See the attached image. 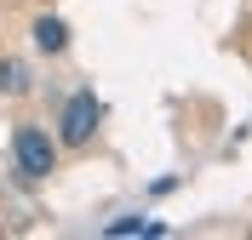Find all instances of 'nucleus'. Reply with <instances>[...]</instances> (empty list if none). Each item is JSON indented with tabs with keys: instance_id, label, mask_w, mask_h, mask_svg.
I'll return each instance as SVG.
<instances>
[{
	"instance_id": "1",
	"label": "nucleus",
	"mask_w": 252,
	"mask_h": 240,
	"mask_svg": "<svg viewBox=\"0 0 252 240\" xmlns=\"http://www.w3.org/2000/svg\"><path fill=\"white\" fill-rule=\"evenodd\" d=\"M12 155H17V172L23 177H52L58 172V143L40 126H17L12 132Z\"/></svg>"
},
{
	"instance_id": "5",
	"label": "nucleus",
	"mask_w": 252,
	"mask_h": 240,
	"mask_svg": "<svg viewBox=\"0 0 252 240\" xmlns=\"http://www.w3.org/2000/svg\"><path fill=\"white\" fill-rule=\"evenodd\" d=\"M103 235H166V223H149V217H115Z\"/></svg>"
},
{
	"instance_id": "3",
	"label": "nucleus",
	"mask_w": 252,
	"mask_h": 240,
	"mask_svg": "<svg viewBox=\"0 0 252 240\" xmlns=\"http://www.w3.org/2000/svg\"><path fill=\"white\" fill-rule=\"evenodd\" d=\"M34 46L58 57V52L69 46V23H63V17H34Z\"/></svg>"
},
{
	"instance_id": "2",
	"label": "nucleus",
	"mask_w": 252,
	"mask_h": 240,
	"mask_svg": "<svg viewBox=\"0 0 252 240\" xmlns=\"http://www.w3.org/2000/svg\"><path fill=\"white\" fill-rule=\"evenodd\" d=\"M97 120H103V103H97V92H75L69 103H63V120H58V137L69 149H86L97 137Z\"/></svg>"
},
{
	"instance_id": "4",
	"label": "nucleus",
	"mask_w": 252,
	"mask_h": 240,
	"mask_svg": "<svg viewBox=\"0 0 252 240\" xmlns=\"http://www.w3.org/2000/svg\"><path fill=\"white\" fill-rule=\"evenodd\" d=\"M0 92H6V97H23V92H29V69L17 63V57L0 63Z\"/></svg>"
}]
</instances>
